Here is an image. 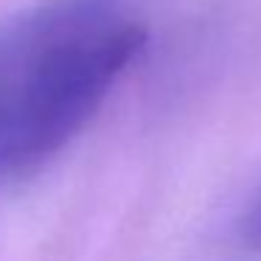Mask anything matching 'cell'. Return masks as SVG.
Here are the masks:
<instances>
[{
  "label": "cell",
  "mask_w": 261,
  "mask_h": 261,
  "mask_svg": "<svg viewBox=\"0 0 261 261\" xmlns=\"http://www.w3.org/2000/svg\"><path fill=\"white\" fill-rule=\"evenodd\" d=\"M143 45L132 0H45L0 23V188L51 163Z\"/></svg>",
  "instance_id": "1"
},
{
  "label": "cell",
  "mask_w": 261,
  "mask_h": 261,
  "mask_svg": "<svg viewBox=\"0 0 261 261\" xmlns=\"http://www.w3.org/2000/svg\"><path fill=\"white\" fill-rule=\"evenodd\" d=\"M247 236H250V242L261 244V199L255 202L253 214H250V219H247Z\"/></svg>",
  "instance_id": "2"
}]
</instances>
